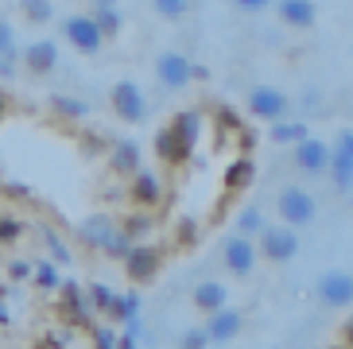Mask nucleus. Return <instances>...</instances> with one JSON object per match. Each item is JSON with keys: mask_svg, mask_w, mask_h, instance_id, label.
<instances>
[{"mask_svg": "<svg viewBox=\"0 0 353 349\" xmlns=\"http://www.w3.org/2000/svg\"><path fill=\"white\" fill-rule=\"evenodd\" d=\"M28 272H32V268H28V264H12V279H23V276H28Z\"/></svg>", "mask_w": 353, "mask_h": 349, "instance_id": "c9c22d12", "label": "nucleus"}, {"mask_svg": "<svg viewBox=\"0 0 353 349\" xmlns=\"http://www.w3.org/2000/svg\"><path fill=\"white\" fill-rule=\"evenodd\" d=\"M35 283H39L43 291H54L59 288V272H54V264H47V260H43V264H35Z\"/></svg>", "mask_w": 353, "mask_h": 349, "instance_id": "bb28decb", "label": "nucleus"}, {"mask_svg": "<svg viewBox=\"0 0 353 349\" xmlns=\"http://www.w3.org/2000/svg\"><path fill=\"white\" fill-rule=\"evenodd\" d=\"M260 229H264V214L249 206V210L241 214V221H237V233H260Z\"/></svg>", "mask_w": 353, "mask_h": 349, "instance_id": "cd10ccee", "label": "nucleus"}, {"mask_svg": "<svg viewBox=\"0 0 353 349\" xmlns=\"http://www.w3.org/2000/svg\"><path fill=\"white\" fill-rule=\"evenodd\" d=\"M303 136H307V124H299V121H280L272 128V140L276 144H299Z\"/></svg>", "mask_w": 353, "mask_h": 349, "instance_id": "5701e85b", "label": "nucleus"}, {"mask_svg": "<svg viewBox=\"0 0 353 349\" xmlns=\"http://www.w3.org/2000/svg\"><path fill=\"white\" fill-rule=\"evenodd\" d=\"M54 105H59V113L74 117V121H82V117L90 113V105H85V101H74V97H59Z\"/></svg>", "mask_w": 353, "mask_h": 349, "instance_id": "c85d7f7f", "label": "nucleus"}, {"mask_svg": "<svg viewBox=\"0 0 353 349\" xmlns=\"http://www.w3.org/2000/svg\"><path fill=\"white\" fill-rule=\"evenodd\" d=\"M156 78L167 86V90H183V86L194 78V62L183 51H159L156 54Z\"/></svg>", "mask_w": 353, "mask_h": 349, "instance_id": "0eeeda50", "label": "nucleus"}, {"mask_svg": "<svg viewBox=\"0 0 353 349\" xmlns=\"http://www.w3.org/2000/svg\"><path fill=\"white\" fill-rule=\"evenodd\" d=\"M252 179H256V163L252 159H233L225 167V174H221V186H225L229 195H237V190L252 186Z\"/></svg>", "mask_w": 353, "mask_h": 349, "instance_id": "a211bd4d", "label": "nucleus"}, {"mask_svg": "<svg viewBox=\"0 0 353 349\" xmlns=\"http://www.w3.org/2000/svg\"><path fill=\"white\" fill-rule=\"evenodd\" d=\"M63 35L78 54H97L105 47V35H101V28H97V20L94 16H82V12L63 20Z\"/></svg>", "mask_w": 353, "mask_h": 349, "instance_id": "f03ea898", "label": "nucleus"}, {"mask_svg": "<svg viewBox=\"0 0 353 349\" xmlns=\"http://www.w3.org/2000/svg\"><path fill=\"white\" fill-rule=\"evenodd\" d=\"M94 341H97L101 349H113V346H121V338H117V334H113L109 326H97V330H94Z\"/></svg>", "mask_w": 353, "mask_h": 349, "instance_id": "7c9ffc66", "label": "nucleus"}, {"mask_svg": "<svg viewBox=\"0 0 353 349\" xmlns=\"http://www.w3.org/2000/svg\"><path fill=\"white\" fill-rule=\"evenodd\" d=\"M342 341H350V346H353V322H350V326H345V334H342Z\"/></svg>", "mask_w": 353, "mask_h": 349, "instance_id": "e433bc0d", "label": "nucleus"}, {"mask_svg": "<svg viewBox=\"0 0 353 349\" xmlns=\"http://www.w3.org/2000/svg\"><path fill=\"white\" fill-rule=\"evenodd\" d=\"M272 0H237V8H245V12H264Z\"/></svg>", "mask_w": 353, "mask_h": 349, "instance_id": "72a5a7b5", "label": "nucleus"}, {"mask_svg": "<svg viewBox=\"0 0 353 349\" xmlns=\"http://www.w3.org/2000/svg\"><path fill=\"white\" fill-rule=\"evenodd\" d=\"M225 303H229V291H225V283H218V279H206V283L194 288V307L198 310H221Z\"/></svg>", "mask_w": 353, "mask_h": 349, "instance_id": "6ab92c4d", "label": "nucleus"}, {"mask_svg": "<svg viewBox=\"0 0 353 349\" xmlns=\"http://www.w3.org/2000/svg\"><path fill=\"white\" fill-rule=\"evenodd\" d=\"M221 260H225V268L233 272V276H249L252 268H256V260H260V248L249 241V233H233L225 241V248H221Z\"/></svg>", "mask_w": 353, "mask_h": 349, "instance_id": "423d86ee", "label": "nucleus"}, {"mask_svg": "<svg viewBox=\"0 0 353 349\" xmlns=\"http://www.w3.org/2000/svg\"><path fill=\"white\" fill-rule=\"evenodd\" d=\"M314 16H319L314 0H280V20L291 28H311Z\"/></svg>", "mask_w": 353, "mask_h": 349, "instance_id": "dca6fc26", "label": "nucleus"}, {"mask_svg": "<svg viewBox=\"0 0 353 349\" xmlns=\"http://www.w3.org/2000/svg\"><path fill=\"white\" fill-rule=\"evenodd\" d=\"M190 148L194 144L179 132L175 124H167V128L156 132V155H159V163H167V167H183L190 159Z\"/></svg>", "mask_w": 353, "mask_h": 349, "instance_id": "9b49d317", "label": "nucleus"}, {"mask_svg": "<svg viewBox=\"0 0 353 349\" xmlns=\"http://www.w3.org/2000/svg\"><path fill=\"white\" fill-rule=\"evenodd\" d=\"M171 124H175V128H179V132H183V136H187L190 144H194V140H198V124H202V117H198L194 109H187V113H179V117H175V121H171Z\"/></svg>", "mask_w": 353, "mask_h": 349, "instance_id": "a878e982", "label": "nucleus"}, {"mask_svg": "<svg viewBox=\"0 0 353 349\" xmlns=\"http://www.w3.org/2000/svg\"><path fill=\"white\" fill-rule=\"evenodd\" d=\"M113 171L117 174L140 171V148H136V144H117L113 148Z\"/></svg>", "mask_w": 353, "mask_h": 349, "instance_id": "4be33fe9", "label": "nucleus"}, {"mask_svg": "<svg viewBox=\"0 0 353 349\" xmlns=\"http://www.w3.org/2000/svg\"><path fill=\"white\" fill-rule=\"evenodd\" d=\"M249 113L260 117V121H283L288 117V97L276 86H256V90H249Z\"/></svg>", "mask_w": 353, "mask_h": 349, "instance_id": "9d476101", "label": "nucleus"}, {"mask_svg": "<svg viewBox=\"0 0 353 349\" xmlns=\"http://www.w3.org/2000/svg\"><path fill=\"white\" fill-rule=\"evenodd\" d=\"M237 330H241V315H237V310H229V303H225L221 310H210V322H206L210 346H218V341L237 338Z\"/></svg>", "mask_w": 353, "mask_h": 349, "instance_id": "2eb2a0df", "label": "nucleus"}, {"mask_svg": "<svg viewBox=\"0 0 353 349\" xmlns=\"http://www.w3.org/2000/svg\"><path fill=\"white\" fill-rule=\"evenodd\" d=\"M20 16L28 23H51L54 20V0H20Z\"/></svg>", "mask_w": 353, "mask_h": 349, "instance_id": "aec40b11", "label": "nucleus"}, {"mask_svg": "<svg viewBox=\"0 0 353 349\" xmlns=\"http://www.w3.org/2000/svg\"><path fill=\"white\" fill-rule=\"evenodd\" d=\"M16 66H20V47H16V28H12L8 20H0V74L8 78V74H16Z\"/></svg>", "mask_w": 353, "mask_h": 349, "instance_id": "f3484780", "label": "nucleus"}, {"mask_svg": "<svg viewBox=\"0 0 353 349\" xmlns=\"http://www.w3.org/2000/svg\"><path fill=\"white\" fill-rule=\"evenodd\" d=\"M314 295H319L322 307H350L353 303V276H345V272H322L319 283H314Z\"/></svg>", "mask_w": 353, "mask_h": 349, "instance_id": "6e6552de", "label": "nucleus"}, {"mask_svg": "<svg viewBox=\"0 0 353 349\" xmlns=\"http://www.w3.org/2000/svg\"><path fill=\"white\" fill-rule=\"evenodd\" d=\"M54 66H59V47L51 39H39L20 51V70L32 78H47V74H54Z\"/></svg>", "mask_w": 353, "mask_h": 349, "instance_id": "1a4fd4ad", "label": "nucleus"}, {"mask_svg": "<svg viewBox=\"0 0 353 349\" xmlns=\"http://www.w3.org/2000/svg\"><path fill=\"white\" fill-rule=\"evenodd\" d=\"M16 233H20V226H16V221H8V226H0V241H16Z\"/></svg>", "mask_w": 353, "mask_h": 349, "instance_id": "f704fd0d", "label": "nucleus"}, {"mask_svg": "<svg viewBox=\"0 0 353 349\" xmlns=\"http://www.w3.org/2000/svg\"><path fill=\"white\" fill-rule=\"evenodd\" d=\"M90 303H94V307H101V310H109V303H113V291L97 283V288H90Z\"/></svg>", "mask_w": 353, "mask_h": 349, "instance_id": "c756f323", "label": "nucleus"}, {"mask_svg": "<svg viewBox=\"0 0 353 349\" xmlns=\"http://www.w3.org/2000/svg\"><path fill=\"white\" fill-rule=\"evenodd\" d=\"M330 174L338 190H353V132H342L330 148Z\"/></svg>", "mask_w": 353, "mask_h": 349, "instance_id": "f8f14e48", "label": "nucleus"}, {"mask_svg": "<svg viewBox=\"0 0 353 349\" xmlns=\"http://www.w3.org/2000/svg\"><path fill=\"white\" fill-rule=\"evenodd\" d=\"M121 260H125V272L136 279V283L156 279V272L163 268V252H159L156 245H128Z\"/></svg>", "mask_w": 353, "mask_h": 349, "instance_id": "39448f33", "label": "nucleus"}, {"mask_svg": "<svg viewBox=\"0 0 353 349\" xmlns=\"http://www.w3.org/2000/svg\"><path fill=\"white\" fill-rule=\"evenodd\" d=\"M295 167L307 171V174L330 171V144H322L314 136H303L299 144H295Z\"/></svg>", "mask_w": 353, "mask_h": 349, "instance_id": "ddd939ff", "label": "nucleus"}, {"mask_svg": "<svg viewBox=\"0 0 353 349\" xmlns=\"http://www.w3.org/2000/svg\"><path fill=\"white\" fill-rule=\"evenodd\" d=\"M43 241H47V248H51V252H54V257H59V260H70V252H66V245H63V241H59V237H54V233H47V237H43Z\"/></svg>", "mask_w": 353, "mask_h": 349, "instance_id": "473e14b6", "label": "nucleus"}, {"mask_svg": "<svg viewBox=\"0 0 353 349\" xmlns=\"http://www.w3.org/2000/svg\"><path fill=\"white\" fill-rule=\"evenodd\" d=\"M94 20H97V28H101L105 39H113V35H121V23H125V16L117 12V4H97Z\"/></svg>", "mask_w": 353, "mask_h": 349, "instance_id": "412c9836", "label": "nucleus"}, {"mask_svg": "<svg viewBox=\"0 0 353 349\" xmlns=\"http://www.w3.org/2000/svg\"><path fill=\"white\" fill-rule=\"evenodd\" d=\"M152 8H156V16H163V20H183L190 12V0H152Z\"/></svg>", "mask_w": 353, "mask_h": 349, "instance_id": "393cba45", "label": "nucleus"}, {"mask_svg": "<svg viewBox=\"0 0 353 349\" xmlns=\"http://www.w3.org/2000/svg\"><path fill=\"white\" fill-rule=\"evenodd\" d=\"M128 198H132L136 206H159V198H163V183H159V174H152V171H132Z\"/></svg>", "mask_w": 353, "mask_h": 349, "instance_id": "4468645a", "label": "nucleus"}, {"mask_svg": "<svg viewBox=\"0 0 353 349\" xmlns=\"http://www.w3.org/2000/svg\"><path fill=\"white\" fill-rule=\"evenodd\" d=\"M109 105H113V113L121 117V121H128V124H140L148 117V97H144V90L136 82H117L113 90H109Z\"/></svg>", "mask_w": 353, "mask_h": 349, "instance_id": "7ed1b4c3", "label": "nucleus"}, {"mask_svg": "<svg viewBox=\"0 0 353 349\" xmlns=\"http://www.w3.org/2000/svg\"><path fill=\"white\" fill-rule=\"evenodd\" d=\"M105 315H113V319L128 322V319H136V315H140V303H136V295H113V303H109V310H105Z\"/></svg>", "mask_w": 353, "mask_h": 349, "instance_id": "b1692460", "label": "nucleus"}, {"mask_svg": "<svg viewBox=\"0 0 353 349\" xmlns=\"http://www.w3.org/2000/svg\"><path fill=\"white\" fill-rule=\"evenodd\" d=\"M94 4H121V0H94Z\"/></svg>", "mask_w": 353, "mask_h": 349, "instance_id": "4c0bfd02", "label": "nucleus"}, {"mask_svg": "<svg viewBox=\"0 0 353 349\" xmlns=\"http://www.w3.org/2000/svg\"><path fill=\"white\" fill-rule=\"evenodd\" d=\"M183 346H187V349H202V346H210V334H206V330H194V334H183Z\"/></svg>", "mask_w": 353, "mask_h": 349, "instance_id": "2f4dec72", "label": "nucleus"}, {"mask_svg": "<svg viewBox=\"0 0 353 349\" xmlns=\"http://www.w3.org/2000/svg\"><path fill=\"white\" fill-rule=\"evenodd\" d=\"M0 109H4V105H0Z\"/></svg>", "mask_w": 353, "mask_h": 349, "instance_id": "58836bf2", "label": "nucleus"}, {"mask_svg": "<svg viewBox=\"0 0 353 349\" xmlns=\"http://www.w3.org/2000/svg\"><path fill=\"white\" fill-rule=\"evenodd\" d=\"M276 210H280L283 226H311L314 214H319V206H314V198L303 190V186H283L280 198H276Z\"/></svg>", "mask_w": 353, "mask_h": 349, "instance_id": "f257e3e1", "label": "nucleus"}, {"mask_svg": "<svg viewBox=\"0 0 353 349\" xmlns=\"http://www.w3.org/2000/svg\"><path fill=\"white\" fill-rule=\"evenodd\" d=\"M299 252V237H295V226H264L260 229V257L268 260H291Z\"/></svg>", "mask_w": 353, "mask_h": 349, "instance_id": "20e7f679", "label": "nucleus"}]
</instances>
